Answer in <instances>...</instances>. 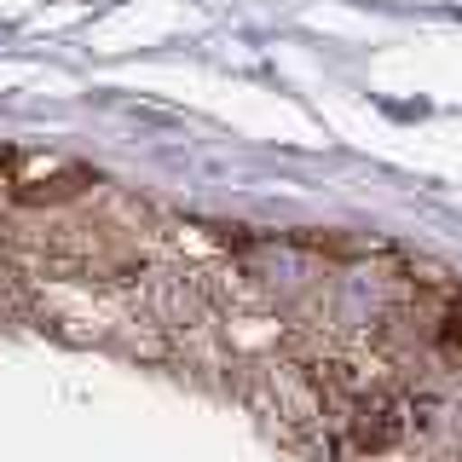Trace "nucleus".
Listing matches in <instances>:
<instances>
[{"label":"nucleus","instance_id":"f257e3e1","mask_svg":"<svg viewBox=\"0 0 462 462\" xmlns=\"http://www.w3.org/2000/svg\"><path fill=\"white\" fill-rule=\"evenodd\" d=\"M445 341H451L457 353H462V307H451V312H445Z\"/></svg>","mask_w":462,"mask_h":462}]
</instances>
